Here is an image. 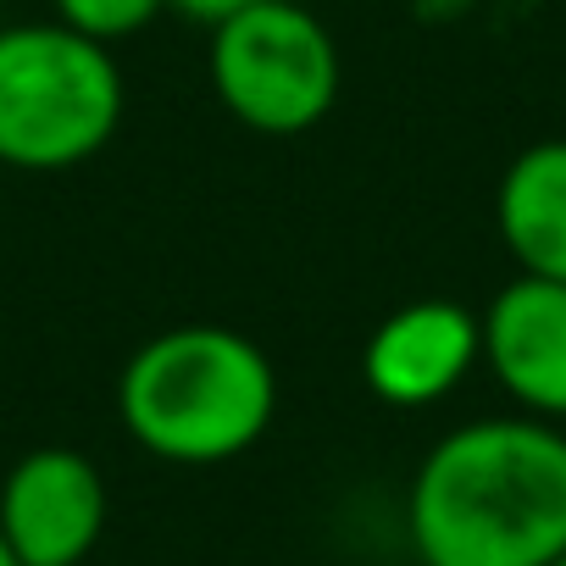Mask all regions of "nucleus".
I'll return each instance as SVG.
<instances>
[{
  "instance_id": "39448f33",
  "label": "nucleus",
  "mask_w": 566,
  "mask_h": 566,
  "mask_svg": "<svg viewBox=\"0 0 566 566\" xmlns=\"http://www.w3.org/2000/svg\"><path fill=\"white\" fill-rule=\"evenodd\" d=\"M106 478L73 444H40L0 478V538L23 566H78L106 533Z\"/></svg>"
},
{
  "instance_id": "20e7f679",
  "label": "nucleus",
  "mask_w": 566,
  "mask_h": 566,
  "mask_svg": "<svg viewBox=\"0 0 566 566\" xmlns=\"http://www.w3.org/2000/svg\"><path fill=\"white\" fill-rule=\"evenodd\" d=\"M222 112L266 139L312 134L339 101V45L328 23L301 0H255L222 18L206 51Z\"/></svg>"
},
{
  "instance_id": "6e6552de",
  "label": "nucleus",
  "mask_w": 566,
  "mask_h": 566,
  "mask_svg": "<svg viewBox=\"0 0 566 566\" xmlns=\"http://www.w3.org/2000/svg\"><path fill=\"white\" fill-rule=\"evenodd\" d=\"M494 222L522 272L566 283V139H538L500 172Z\"/></svg>"
},
{
  "instance_id": "1a4fd4ad",
  "label": "nucleus",
  "mask_w": 566,
  "mask_h": 566,
  "mask_svg": "<svg viewBox=\"0 0 566 566\" xmlns=\"http://www.w3.org/2000/svg\"><path fill=\"white\" fill-rule=\"evenodd\" d=\"M51 12H56V23H67L101 45H123L167 12V0H51Z\"/></svg>"
},
{
  "instance_id": "423d86ee",
  "label": "nucleus",
  "mask_w": 566,
  "mask_h": 566,
  "mask_svg": "<svg viewBox=\"0 0 566 566\" xmlns=\"http://www.w3.org/2000/svg\"><path fill=\"white\" fill-rule=\"evenodd\" d=\"M478 361H483L478 312H467L461 301H411L373 328L361 350V384L373 389V400L395 411H422L455 395Z\"/></svg>"
},
{
  "instance_id": "0eeeda50",
  "label": "nucleus",
  "mask_w": 566,
  "mask_h": 566,
  "mask_svg": "<svg viewBox=\"0 0 566 566\" xmlns=\"http://www.w3.org/2000/svg\"><path fill=\"white\" fill-rule=\"evenodd\" d=\"M483 367L516 411L566 422V283L516 272L478 312Z\"/></svg>"
},
{
  "instance_id": "4468645a",
  "label": "nucleus",
  "mask_w": 566,
  "mask_h": 566,
  "mask_svg": "<svg viewBox=\"0 0 566 566\" xmlns=\"http://www.w3.org/2000/svg\"><path fill=\"white\" fill-rule=\"evenodd\" d=\"M0 7H7V0H0Z\"/></svg>"
},
{
  "instance_id": "f257e3e1",
  "label": "nucleus",
  "mask_w": 566,
  "mask_h": 566,
  "mask_svg": "<svg viewBox=\"0 0 566 566\" xmlns=\"http://www.w3.org/2000/svg\"><path fill=\"white\" fill-rule=\"evenodd\" d=\"M406 538L422 566H549L566 555V433L544 417L450 428L411 472Z\"/></svg>"
},
{
  "instance_id": "f8f14e48",
  "label": "nucleus",
  "mask_w": 566,
  "mask_h": 566,
  "mask_svg": "<svg viewBox=\"0 0 566 566\" xmlns=\"http://www.w3.org/2000/svg\"><path fill=\"white\" fill-rule=\"evenodd\" d=\"M549 566H566V555H555V560H549Z\"/></svg>"
},
{
  "instance_id": "ddd939ff",
  "label": "nucleus",
  "mask_w": 566,
  "mask_h": 566,
  "mask_svg": "<svg viewBox=\"0 0 566 566\" xmlns=\"http://www.w3.org/2000/svg\"><path fill=\"white\" fill-rule=\"evenodd\" d=\"M301 7H312V0H301Z\"/></svg>"
},
{
  "instance_id": "9d476101",
  "label": "nucleus",
  "mask_w": 566,
  "mask_h": 566,
  "mask_svg": "<svg viewBox=\"0 0 566 566\" xmlns=\"http://www.w3.org/2000/svg\"><path fill=\"white\" fill-rule=\"evenodd\" d=\"M172 12H184V18H195V23H206V29H217L222 18H233V12H244V7H255V0H167Z\"/></svg>"
},
{
  "instance_id": "7ed1b4c3",
  "label": "nucleus",
  "mask_w": 566,
  "mask_h": 566,
  "mask_svg": "<svg viewBox=\"0 0 566 566\" xmlns=\"http://www.w3.org/2000/svg\"><path fill=\"white\" fill-rule=\"evenodd\" d=\"M123 106L128 84L112 45L56 18L0 23V167L67 172L112 145Z\"/></svg>"
},
{
  "instance_id": "f03ea898",
  "label": "nucleus",
  "mask_w": 566,
  "mask_h": 566,
  "mask_svg": "<svg viewBox=\"0 0 566 566\" xmlns=\"http://www.w3.org/2000/svg\"><path fill=\"white\" fill-rule=\"evenodd\" d=\"M277 373L266 350L222 323H178L117 373L123 433L167 467H222L266 439Z\"/></svg>"
},
{
  "instance_id": "9b49d317",
  "label": "nucleus",
  "mask_w": 566,
  "mask_h": 566,
  "mask_svg": "<svg viewBox=\"0 0 566 566\" xmlns=\"http://www.w3.org/2000/svg\"><path fill=\"white\" fill-rule=\"evenodd\" d=\"M0 566H23V560L12 555V544H7V538H0Z\"/></svg>"
}]
</instances>
